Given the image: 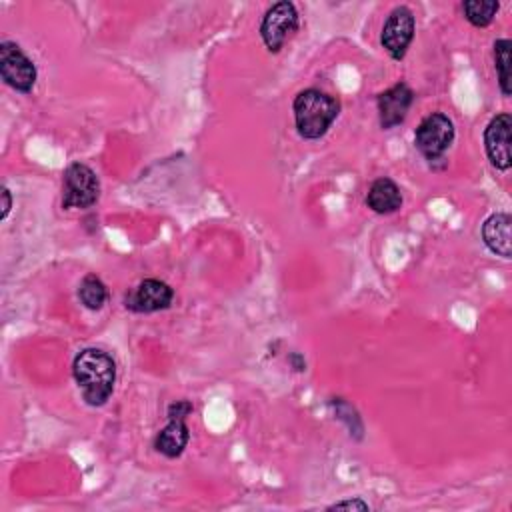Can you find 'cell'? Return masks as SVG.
I'll list each match as a JSON object with an SVG mask.
<instances>
[{
  "mask_svg": "<svg viewBox=\"0 0 512 512\" xmlns=\"http://www.w3.org/2000/svg\"><path fill=\"white\" fill-rule=\"evenodd\" d=\"M174 290L156 278L142 280L124 300V306L132 312H158L172 304Z\"/></svg>",
  "mask_w": 512,
  "mask_h": 512,
  "instance_id": "obj_10",
  "label": "cell"
},
{
  "mask_svg": "<svg viewBox=\"0 0 512 512\" xmlns=\"http://www.w3.org/2000/svg\"><path fill=\"white\" fill-rule=\"evenodd\" d=\"M414 30H416V20L412 10L406 6H398L388 14L382 28L380 42L394 60H402L414 38Z\"/></svg>",
  "mask_w": 512,
  "mask_h": 512,
  "instance_id": "obj_8",
  "label": "cell"
},
{
  "mask_svg": "<svg viewBox=\"0 0 512 512\" xmlns=\"http://www.w3.org/2000/svg\"><path fill=\"white\" fill-rule=\"evenodd\" d=\"M0 76L2 80L18 90L30 92L36 84V66L14 42L0 44Z\"/></svg>",
  "mask_w": 512,
  "mask_h": 512,
  "instance_id": "obj_7",
  "label": "cell"
},
{
  "mask_svg": "<svg viewBox=\"0 0 512 512\" xmlns=\"http://www.w3.org/2000/svg\"><path fill=\"white\" fill-rule=\"evenodd\" d=\"M510 226H512V218L506 212H496L486 218V222L482 226V240L492 254L510 258V254H512Z\"/></svg>",
  "mask_w": 512,
  "mask_h": 512,
  "instance_id": "obj_12",
  "label": "cell"
},
{
  "mask_svg": "<svg viewBox=\"0 0 512 512\" xmlns=\"http://www.w3.org/2000/svg\"><path fill=\"white\" fill-rule=\"evenodd\" d=\"M452 140H454V124L442 112H434L426 116L418 124L414 134V144L426 160L440 158L450 148Z\"/></svg>",
  "mask_w": 512,
  "mask_h": 512,
  "instance_id": "obj_5",
  "label": "cell"
},
{
  "mask_svg": "<svg viewBox=\"0 0 512 512\" xmlns=\"http://www.w3.org/2000/svg\"><path fill=\"white\" fill-rule=\"evenodd\" d=\"M498 8H500V4L496 0H466V2H462L466 20L478 28L488 26L494 20Z\"/></svg>",
  "mask_w": 512,
  "mask_h": 512,
  "instance_id": "obj_15",
  "label": "cell"
},
{
  "mask_svg": "<svg viewBox=\"0 0 512 512\" xmlns=\"http://www.w3.org/2000/svg\"><path fill=\"white\" fill-rule=\"evenodd\" d=\"M292 110L298 134L306 140H318L328 132V128L336 120L340 104L336 98L316 88H308L294 98Z\"/></svg>",
  "mask_w": 512,
  "mask_h": 512,
  "instance_id": "obj_2",
  "label": "cell"
},
{
  "mask_svg": "<svg viewBox=\"0 0 512 512\" xmlns=\"http://www.w3.org/2000/svg\"><path fill=\"white\" fill-rule=\"evenodd\" d=\"M510 40L500 38L494 42V64L498 72V84L504 96H510Z\"/></svg>",
  "mask_w": 512,
  "mask_h": 512,
  "instance_id": "obj_16",
  "label": "cell"
},
{
  "mask_svg": "<svg viewBox=\"0 0 512 512\" xmlns=\"http://www.w3.org/2000/svg\"><path fill=\"white\" fill-rule=\"evenodd\" d=\"M298 28V12L292 2L272 4L260 24V36L270 52H278Z\"/></svg>",
  "mask_w": 512,
  "mask_h": 512,
  "instance_id": "obj_6",
  "label": "cell"
},
{
  "mask_svg": "<svg viewBox=\"0 0 512 512\" xmlns=\"http://www.w3.org/2000/svg\"><path fill=\"white\" fill-rule=\"evenodd\" d=\"M510 128H512V118L508 112H502V114H496L484 130V148H486L488 160L496 170H502V172H506L512 164Z\"/></svg>",
  "mask_w": 512,
  "mask_h": 512,
  "instance_id": "obj_9",
  "label": "cell"
},
{
  "mask_svg": "<svg viewBox=\"0 0 512 512\" xmlns=\"http://www.w3.org/2000/svg\"><path fill=\"white\" fill-rule=\"evenodd\" d=\"M366 204L376 214H390L402 206V194L394 180L382 176L374 180L366 194Z\"/></svg>",
  "mask_w": 512,
  "mask_h": 512,
  "instance_id": "obj_13",
  "label": "cell"
},
{
  "mask_svg": "<svg viewBox=\"0 0 512 512\" xmlns=\"http://www.w3.org/2000/svg\"><path fill=\"white\" fill-rule=\"evenodd\" d=\"M2 220L8 216L10 208H12V198H10V190L8 188H2Z\"/></svg>",
  "mask_w": 512,
  "mask_h": 512,
  "instance_id": "obj_18",
  "label": "cell"
},
{
  "mask_svg": "<svg viewBox=\"0 0 512 512\" xmlns=\"http://www.w3.org/2000/svg\"><path fill=\"white\" fill-rule=\"evenodd\" d=\"M100 198V180L96 172L82 164V162H72L64 170L62 178V208H90L98 202Z\"/></svg>",
  "mask_w": 512,
  "mask_h": 512,
  "instance_id": "obj_3",
  "label": "cell"
},
{
  "mask_svg": "<svg viewBox=\"0 0 512 512\" xmlns=\"http://www.w3.org/2000/svg\"><path fill=\"white\" fill-rule=\"evenodd\" d=\"M370 506L360 500V498H354V500H342V502H336L330 506V510H368Z\"/></svg>",
  "mask_w": 512,
  "mask_h": 512,
  "instance_id": "obj_17",
  "label": "cell"
},
{
  "mask_svg": "<svg viewBox=\"0 0 512 512\" xmlns=\"http://www.w3.org/2000/svg\"><path fill=\"white\" fill-rule=\"evenodd\" d=\"M72 374L90 406H102L112 396L116 382V364L112 356L98 348L82 350L72 364Z\"/></svg>",
  "mask_w": 512,
  "mask_h": 512,
  "instance_id": "obj_1",
  "label": "cell"
},
{
  "mask_svg": "<svg viewBox=\"0 0 512 512\" xmlns=\"http://www.w3.org/2000/svg\"><path fill=\"white\" fill-rule=\"evenodd\" d=\"M192 410L194 406L188 400H178L168 406V424L154 438L156 452L164 454L166 458H176L184 452L190 440L186 418Z\"/></svg>",
  "mask_w": 512,
  "mask_h": 512,
  "instance_id": "obj_4",
  "label": "cell"
},
{
  "mask_svg": "<svg viewBox=\"0 0 512 512\" xmlns=\"http://www.w3.org/2000/svg\"><path fill=\"white\" fill-rule=\"evenodd\" d=\"M78 298L88 310H100L108 300V290L96 274H86L78 286Z\"/></svg>",
  "mask_w": 512,
  "mask_h": 512,
  "instance_id": "obj_14",
  "label": "cell"
},
{
  "mask_svg": "<svg viewBox=\"0 0 512 512\" xmlns=\"http://www.w3.org/2000/svg\"><path fill=\"white\" fill-rule=\"evenodd\" d=\"M414 102V92L406 82H396L392 88L378 94V118L384 130H390L404 122L410 106Z\"/></svg>",
  "mask_w": 512,
  "mask_h": 512,
  "instance_id": "obj_11",
  "label": "cell"
}]
</instances>
